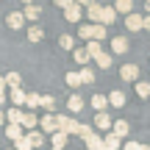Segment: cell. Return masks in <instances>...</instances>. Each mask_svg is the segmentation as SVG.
<instances>
[{
  "instance_id": "cell-26",
  "label": "cell",
  "mask_w": 150,
  "mask_h": 150,
  "mask_svg": "<svg viewBox=\"0 0 150 150\" xmlns=\"http://www.w3.org/2000/svg\"><path fill=\"white\" fill-rule=\"evenodd\" d=\"M64 83L70 86V89H78V86H83V81H81V72H67V75H64Z\"/></svg>"
},
{
  "instance_id": "cell-4",
  "label": "cell",
  "mask_w": 150,
  "mask_h": 150,
  "mask_svg": "<svg viewBox=\"0 0 150 150\" xmlns=\"http://www.w3.org/2000/svg\"><path fill=\"white\" fill-rule=\"evenodd\" d=\"M120 78L136 83V81H139V64H122L120 67Z\"/></svg>"
},
{
  "instance_id": "cell-50",
  "label": "cell",
  "mask_w": 150,
  "mask_h": 150,
  "mask_svg": "<svg viewBox=\"0 0 150 150\" xmlns=\"http://www.w3.org/2000/svg\"><path fill=\"white\" fill-rule=\"evenodd\" d=\"M72 3H78V0H72Z\"/></svg>"
},
{
  "instance_id": "cell-27",
  "label": "cell",
  "mask_w": 150,
  "mask_h": 150,
  "mask_svg": "<svg viewBox=\"0 0 150 150\" xmlns=\"http://www.w3.org/2000/svg\"><path fill=\"white\" fill-rule=\"evenodd\" d=\"M42 39H45V31L39 25H31V28H28V42L36 45V42H42Z\"/></svg>"
},
{
  "instance_id": "cell-6",
  "label": "cell",
  "mask_w": 150,
  "mask_h": 150,
  "mask_svg": "<svg viewBox=\"0 0 150 150\" xmlns=\"http://www.w3.org/2000/svg\"><path fill=\"white\" fill-rule=\"evenodd\" d=\"M39 128H42L45 134H50V136H53L56 131H59V120H56V114H45V117H42V122H39Z\"/></svg>"
},
{
  "instance_id": "cell-47",
  "label": "cell",
  "mask_w": 150,
  "mask_h": 150,
  "mask_svg": "<svg viewBox=\"0 0 150 150\" xmlns=\"http://www.w3.org/2000/svg\"><path fill=\"white\" fill-rule=\"evenodd\" d=\"M22 3H25V6H33V0H22Z\"/></svg>"
},
{
  "instance_id": "cell-20",
  "label": "cell",
  "mask_w": 150,
  "mask_h": 150,
  "mask_svg": "<svg viewBox=\"0 0 150 150\" xmlns=\"http://www.w3.org/2000/svg\"><path fill=\"white\" fill-rule=\"evenodd\" d=\"M114 8H117V14L128 17V14H134V0H114Z\"/></svg>"
},
{
  "instance_id": "cell-22",
  "label": "cell",
  "mask_w": 150,
  "mask_h": 150,
  "mask_svg": "<svg viewBox=\"0 0 150 150\" xmlns=\"http://www.w3.org/2000/svg\"><path fill=\"white\" fill-rule=\"evenodd\" d=\"M22 114H25V108H17V106L6 108V122H20L22 125Z\"/></svg>"
},
{
  "instance_id": "cell-11",
  "label": "cell",
  "mask_w": 150,
  "mask_h": 150,
  "mask_svg": "<svg viewBox=\"0 0 150 150\" xmlns=\"http://www.w3.org/2000/svg\"><path fill=\"white\" fill-rule=\"evenodd\" d=\"M120 147H122V139H120L117 134L108 131V134L103 136V150H120Z\"/></svg>"
},
{
  "instance_id": "cell-21",
  "label": "cell",
  "mask_w": 150,
  "mask_h": 150,
  "mask_svg": "<svg viewBox=\"0 0 150 150\" xmlns=\"http://www.w3.org/2000/svg\"><path fill=\"white\" fill-rule=\"evenodd\" d=\"M83 145L89 147V150H103V136L95 131V134H89V136L83 139Z\"/></svg>"
},
{
  "instance_id": "cell-25",
  "label": "cell",
  "mask_w": 150,
  "mask_h": 150,
  "mask_svg": "<svg viewBox=\"0 0 150 150\" xmlns=\"http://www.w3.org/2000/svg\"><path fill=\"white\" fill-rule=\"evenodd\" d=\"M67 139H70V134H64V131H56V134L50 136V145H53V147H59V150H64Z\"/></svg>"
},
{
  "instance_id": "cell-46",
  "label": "cell",
  "mask_w": 150,
  "mask_h": 150,
  "mask_svg": "<svg viewBox=\"0 0 150 150\" xmlns=\"http://www.w3.org/2000/svg\"><path fill=\"white\" fill-rule=\"evenodd\" d=\"M145 11H147V14H150V0H145Z\"/></svg>"
},
{
  "instance_id": "cell-36",
  "label": "cell",
  "mask_w": 150,
  "mask_h": 150,
  "mask_svg": "<svg viewBox=\"0 0 150 150\" xmlns=\"http://www.w3.org/2000/svg\"><path fill=\"white\" fill-rule=\"evenodd\" d=\"M14 150H33V145H31V139H28V134L22 136V139H17V142H14Z\"/></svg>"
},
{
  "instance_id": "cell-34",
  "label": "cell",
  "mask_w": 150,
  "mask_h": 150,
  "mask_svg": "<svg viewBox=\"0 0 150 150\" xmlns=\"http://www.w3.org/2000/svg\"><path fill=\"white\" fill-rule=\"evenodd\" d=\"M136 95L145 100V97H150V81H136Z\"/></svg>"
},
{
  "instance_id": "cell-28",
  "label": "cell",
  "mask_w": 150,
  "mask_h": 150,
  "mask_svg": "<svg viewBox=\"0 0 150 150\" xmlns=\"http://www.w3.org/2000/svg\"><path fill=\"white\" fill-rule=\"evenodd\" d=\"M22 14H25V20H31V22H36L39 17H42V8H39L36 3H33V6H25V11H22Z\"/></svg>"
},
{
  "instance_id": "cell-12",
  "label": "cell",
  "mask_w": 150,
  "mask_h": 150,
  "mask_svg": "<svg viewBox=\"0 0 150 150\" xmlns=\"http://www.w3.org/2000/svg\"><path fill=\"white\" fill-rule=\"evenodd\" d=\"M128 47H131V45H128V39H125V36H114L111 39V53L122 56V53H128Z\"/></svg>"
},
{
  "instance_id": "cell-35",
  "label": "cell",
  "mask_w": 150,
  "mask_h": 150,
  "mask_svg": "<svg viewBox=\"0 0 150 150\" xmlns=\"http://www.w3.org/2000/svg\"><path fill=\"white\" fill-rule=\"evenodd\" d=\"M42 108L47 114H56V97H50V95H42Z\"/></svg>"
},
{
  "instance_id": "cell-43",
  "label": "cell",
  "mask_w": 150,
  "mask_h": 150,
  "mask_svg": "<svg viewBox=\"0 0 150 150\" xmlns=\"http://www.w3.org/2000/svg\"><path fill=\"white\" fill-rule=\"evenodd\" d=\"M145 31H150V14H145Z\"/></svg>"
},
{
  "instance_id": "cell-29",
  "label": "cell",
  "mask_w": 150,
  "mask_h": 150,
  "mask_svg": "<svg viewBox=\"0 0 150 150\" xmlns=\"http://www.w3.org/2000/svg\"><path fill=\"white\" fill-rule=\"evenodd\" d=\"M95 64L100 67V70H108V67L114 64V59H111V53H100V56H95Z\"/></svg>"
},
{
  "instance_id": "cell-37",
  "label": "cell",
  "mask_w": 150,
  "mask_h": 150,
  "mask_svg": "<svg viewBox=\"0 0 150 150\" xmlns=\"http://www.w3.org/2000/svg\"><path fill=\"white\" fill-rule=\"evenodd\" d=\"M86 50H89V53H92V59L103 53V50H100V42H95V39H92V42H86Z\"/></svg>"
},
{
  "instance_id": "cell-49",
  "label": "cell",
  "mask_w": 150,
  "mask_h": 150,
  "mask_svg": "<svg viewBox=\"0 0 150 150\" xmlns=\"http://www.w3.org/2000/svg\"><path fill=\"white\" fill-rule=\"evenodd\" d=\"M50 150H59V147H50Z\"/></svg>"
},
{
  "instance_id": "cell-16",
  "label": "cell",
  "mask_w": 150,
  "mask_h": 150,
  "mask_svg": "<svg viewBox=\"0 0 150 150\" xmlns=\"http://www.w3.org/2000/svg\"><path fill=\"white\" fill-rule=\"evenodd\" d=\"M117 8H114V6H103V22H100V25H114V22H117Z\"/></svg>"
},
{
  "instance_id": "cell-44",
  "label": "cell",
  "mask_w": 150,
  "mask_h": 150,
  "mask_svg": "<svg viewBox=\"0 0 150 150\" xmlns=\"http://www.w3.org/2000/svg\"><path fill=\"white\" fill-rule=\"evenodd\" d=\"M0 106H6V92L0 89Z\"/></svg>"
},
{
  "instance_id": "cell-24",
  "label": "cell",
  "mask_w": 150,
  "mask_h": 150,
  "mask_svg": "<svg viewBox=\"0 0 150 150\" xmlns=\"http://www.w3.org/2000/svg\"><path fill=\"white\" fill-rule=\"evenodd\" d=\"M33 108H42V95H36V92H28L25 111H33Z\"/></svg>"
},
{
  "instance_id": "cell-41",
  "label": "cell",
  "mask_w": 150,
  "mask_h": 150,
  "mask_svg": "<svg viewBox=\"0 0 150 150\" xmlns=\"http://www.w3.org/2000/svg\"><path fill=\"white\" fill-rule=\"evenodd\" d=\"M95 3H100V0H78V6H86V8H89V6H95Z\"/></svg>"
},
{
  "instance_id": "cell-14",
  "label": "cell",
  "mask_w": 150,
  "mask_h": 150,
  "mask_svg": "<svg viewBox=\"0 0 150 150\" xmlns=\"http://www.w3.org/2000/svg\"><path fill=\"white\" fill-rule=\"evenodd\" d=\"M89 103H92V108H97V114H103L108 106H111V103H108V95H92Z\"/></svg>"
},
{
  "instance_id": "cell-38",
  "label": "cell",
  "mask_w": 150,
  "mask_h": 150,
  "mask_svg": "<svg viewBox=\"0 0 150 150\" xmlns=\"http://www.w3.org/2000/svg\"><path fill=\"white\" fill-rule=\"evenodd\" d=\"M108 36V31H106V25H95V42H103V39Z\"/></svg>"
},
{
  "instance_id": "cell-48",
  "label": "cell",
  "mask_w": 150,
  "mask_h": 150,
  "mask_svg": "<svg viewBox=\"0 0 150 150\" xmlns=\"http://www.w3.org/2000/svg\"><path fill=\"white\" fill-rule=\"evenodd\" d=\"M142 150H150V145H142Z\"/></svg>"
},
{
  "instance_id": "cell-51",
  "label": "cell",
  "mask_w": 150,
  "mask_h": 150,
  "mask_svg": "<svg viewBox=\"0 0 150 150\" xmlns=\"http://www.w3.org/2000/svg\"><path fill=\"white\" fill-rule=\"evenodd\" d=\"M8 150H11V147H8Z\"/></svg>"
},
{
  "instance_id": "cell-30",
  "label": "cell",
  "mask_w": 150,
  "mask_h": 150,
  "mask_svg": "<svg viewBox=\"0 0 150 150\" xmlns=\"http://www.w3.org/2000/svg\"><path fill=\"white\" fill-rule=\"evenodd\" d=\"M28 139H31L33 150H42V145H45V134H42V131H31V134H28Z\"/></svg>"
},
{
  "instance_id": "cell-40",
  "label": "cell",
  "mask_w": 150,
  "mask_h": 150,
  "mask_svg": "<svg viewBox=\"0 0 150 150\" xmlns=\"http://www.w3.org/2000/svg\"><path fill=\"white\" fill-rule=\"evenodd\" d=\"M53 3L59 6V8H64V11H67V8H70V6H72V0H53Z\"/></svg>"
},
{
  "instance_id": "cell-1",
  "label": "cell",
  "mask_w": 150,
  "mask_h": 150,
  "mask_svg": "<svg viewBox=\"0 0 150 150\" xmlns=\"http://www.w3.org/2000/svg\"><path fill=\"white\" fill-rule=\"evenodd\" d=\"M56 120H59V131H64V134H70V136H78V131H81L78 120H72L70 114H56Z\"/></svg>"
},
{
  "instance_id": "cell-8",
  "label": "cell",
  "mask_w": 150,
  "mask_h": 150,
  "mask_svg": "<svg viewBox=\"0 0 150 150\" xmlns=\"http://www.w3.org/2000/svg\"><path fill=\"white\" fill-rule=\"evenodd\" d=\"M92 125H95L97 131H106V134H108V131L114 128V120L108 117L106 111H103V114H95V122H92Z\"/></svg>"
},
{
  "instance_id": "cell-31",
  "label": "cell",
  "mask_w": 150,
  "mask_h": 150,
  "mask_svg": "<svg viewBox=\"0 0 150 150\" xmlns=\"http://www.w3.org/2000/svg\"><path fill=\"white\" fill-rule=\"evenodd\" d=\"M81 81H83V86H92L95 83V70H92V67H81Z\"/></svg>"
},
{
  "instance_id": "cell-9",
  "label": "cell",
  "mask_w": 150,
  "mask_h": 150,
  "mask_svg": "<svg viewBox=\"0 0 150 150\" xmlns=\"http://www.w3.org/2000/svg\"><path fill=\"white\" fill-rule=\"evenodd\" d=\"M86 20H89L92 25H100V22H103V6L100 3L89 6V8H86Z\"/></svg>"
},
{
  "instance_id": "cell-7",
  "label": "cell",
  "mask_w": 150,
  "mask_h": 150,
  "mask_svg": "<svg viewBox=\"0 0 150 150\" xmlns=\"http://www.w3.org/2000/svg\"><path fill=\"white\" fill-rule=\"evenodd\" d=\"M6 136H8L11 142H17V139H22L25 136V128H22L20 122H6V131H3Z\"/></svg>"
},
{
  "instance_id": "cell-13",
  "label": "cell",
  "mask_w": 150,
  "mask_h": 150,
  "mask_svg": "<svg viewBox=\"0 0 150 150\" xmlns=\"http://www.w3.org/2000/svg\"><path fill=\"white\" fill-rule=\"evenodd\" d=\"M72 59H75V64H81V67H89V59H92V53L86 47H75L72 50Z\"/></svg>"
},
{
  "instance_id": "cell-42",
  "label": "cell",
  "mask_w": 150,
  "mask_h": 150,
  "mask_svg": "<svg viewBox=\"0 0 150 150\" xmlns=\"http://www.w3.org/2000/svg\"><path fill=\"white\" fill-rule=\"evenodd\" d=\"M6 86H8V83H6V75H0V89L6 92Z\"/></svg>"
},
{
  "instance_id": "cell-33",
  "label": "cell",
  "mask_w": 150,
  "mask_h": 150,
  "mask_svg": "<svg viewBox=\"0 0 150 150\" xmlns=\"http://www.w3.org/2000/svg\"><path fill=\"white\" fill-rule=\"evenodd\" d=\"M6 83L11 86V89H17V86H22V78H20V72H6Z\"/></svg>"
},
{
  "instance_id": "cell-32",
  "label": "cell",
  "mask_w": 150,
  "mask_h": 150,
  "mask_svg": "<svg viewBox=\"0 0 150 150\" xmlns=\"http://www.w3.org/2000/svg\"><path fill=\"white\" fill-rule=\"evenodd\" d=\"M75 42H78V39H75V36H70V33H61V36H59L61 50H75Z\"/></svg>"
},
{
  "instance_id": "cell-19",
  "label": "cell",
  "mask_w": 150,
  "mask_h": 150,
  "mask_svg": "<svg viewBox=\"0 0 150 150\" xmlns=\"http://www.w3.org/2000/svg\"><path fill=\"white\" fill-rule=\"evenodd\" d=\"M125 100H128V97H125V92H122V89H114L111 95H108V103H111V108H122V106H125Z\"/></svg>"
},
{
  "instance_id": "cell-23",
  "label": "cell",
  "mask_w": 150,
  "mask_h": 150,
  "mask_svg": "<svg viewBox=\"0 0 150 150\" xmlns=\"http://www.w3.org/2000/svg\"><path fill=\"white\" fill-rule=\"evenodd\" d=\"M111 134H117L120 139H125V136L131 134V125L125 122V120H114V128H111Z\"/></svg>"
},
{
  "instance_id": "cell-15",
  "label": "cell",
  "mask_w": 150,
  "mask_h": 150,
  "mask_svg": "<svg viewBox=\"0 0 150 150\" xmlns=\"http://www.w3.org/2000/svg\"><path fill=\"white\" fill-rule=\"evenodd\" d=\"M83 106H86V103H83V97H81V95H70V100H67V111H70V114L83 111Z\"/></svg>"
},
{
  "instance_id": "cell-45",
  "label": "cell",
  "mask_w": 150,
  "mask_h": 150,
  "mask_svg": "<svg viewBox=\"0 0 150 150\" xmlns=\"http://www.w3.org/2000/svg\"><path fill=\"white\" fill-rule=\"evenodd\" d=\"M6 122V108H0V125Z\"/></svg>"
},
{
  "instance_id": "cell-39",
  "label": "cell",
  "mask_w": 150,
  "mask_h": 150,
  "mask_svg": "<svg viewBox=\"0 0 150 150\" xmlns=\"http://www.w3.org/2000/svg\"><path fill=\"white\" fill-rule=\"evenodd\" d=\"M122 150H142V145H139V142H125Z\"/></svg>"
},
{
  "instance_id": "cell-17",
  "label": "cell",
  "mask_w": 150,
  "mask_h": 150,
  "mask_svg": "<svg viewBox=\"0 0 150 150\" xmlns=\"http://www.w3.org/2000/svg\"><path fill=\"white\" fill-rule=\"evenodd\" d=\"M39 122H42V120H39V117H36V114H33V111H25V114H22V128H25L28 134H31V131L36 128Z\"/></svg>"
},
{
  "instance_id": "cell-5",
  "label": "cell",
  "mask_w": 150,
  "mask_h": 150,
  "mask_svg": "<svg viewBox=\"0 0 150 150\" xmlns=\"http://www.w3.org/2000/svg\"><path fill=\"white\" fill-rule=\"evenodd\" d=\"M6 25H8L11 31H20V28L25 25V14H22V11H8V14H6Z\"/></svg>"
},
{
  "instance_id": "cell-2",
  "label": "cell",
  "mask_w": 150,
  "mask_h": 150,
  "mask_svg": "<svg viewBox=\"0 0 150 150\" xmlns=\"http://www.w3.org/2000/svg\"><path fill=\"white\" fill-rule=\"evenodd\" d=\"M122 22H125V28H128V31H145V14H128V17H122Z\"/></svg>"
},
{
  "instance_id": "cell-18",
  "label": "cell",
  "mask_w": 150,
  "mask_h": 150,
  "mask_svg": "<svg viewBox=\"0 0 150 150\" xmlns=\"http://www.w3.org/2000/svg\"><path fill=\"white\" fill-rule=\"evenodd\" d=\"M78 36L83 39V42H92V39H95V25H92V22H81L78 25Z\"/></svg>"
},
{
  "instance_id": "cell-10",
  "label": "cell",
  "mask_w": 150,
  "mask_h": 150,
  "mask_svg": "<svg viewBox=\"0 0 150 150\" xmlns=\"http://www.w3.org/2000/svg\"><path fill=\"white\" fill-rule=\"evenodd\" d=\"M25 100H28V92L22 89V86L11 89V106H17V108H25Z\"/></svg>"
},
{
  "instance_id": "cell-3",
  "label": "cell",
  "mask_w": 150,
  "mask_h": 150,
  "mask_svg": "<svg viewBox=\"0 0 150 150\" xmlns=\"http://www.w3.org/2000/svg\"><path fill=\"white\" fill-rule=\"evenodd\" d=\"M64 20H67V22H72V25H78L81 20H86V14H83V6H78V3H72L70 8L64 11Z\"/></svg>"
}]
</instances>
